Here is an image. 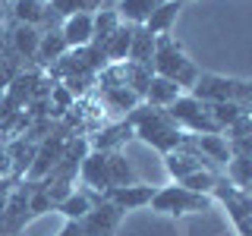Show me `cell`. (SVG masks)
<instances>
[{
    "label": "cell",
    "mask_w": 252,
    "mask_h": 236,
    "mask_svg": "<svg viewBox=\"0 0 252 236\" xmlns=\"http://www.w3.org/2000/svg\"><path fill=\"white\" fill-rule=\"evenodd\" d=\"M208 107V114H211V120L218 123V129L224 132L230 123H236L243 114H246V107L243 104H230V101H220V104H205Z\"/></svg>",
    "instance_id": "obj_26"
},
{
    "label": "cell",
    "mask_w": 252,
    "mask_h": 236,
    "mask_svg": "<svg viewBox=\"0 0 252 236\" xmlns=\"http://www.w3.org/2000/svg\"><path fill=\"white\" fill-rule=\"evenodd\" d=\"M155 47H158V38L148 31L145 26H132V44H129V63H139V66H152L155 60Z\"/></svg>",
    "instance_id": "obj_15"
},
{
    "label": "cell",
    "mask_w": 252,
    "mask_h": 236,
    "mask_svg": "<svg viewBox=\"0 0 252 236\" xmlns=\"http://www.w3.org/2000/svg\"><path fill=\"white\" fill-rule=\"evenodd\" d=\"M126 120H129L136 139H142L145 145L158 148L161 154L177 151V148L186 142V136H189V132H183L177 123H173V117L164 107H152V104H145V101L132 107L129 114H126Z\"/></svg>",
    "instance_id": "obj_1"
},
{
    "label": "cell",
    "mask_w": 252,
    "mask_h": 236,
    "mask_svg": "<svg viewBox=\"0 0 252 236\" xmlns=\"http://www.w3.org/2000/svg\"><path fill=\"white\" fill-rule=\"evenodd\" d=\"M19 73H22V60L16 57L10 41L0 35V91H6V85H10Z\"/></svg>",
    "instance_id": "obj_22"
},
{
    "label": "cell",
    "mask_w": 252,
    "mask_h": 236,
    "mask_svg": "<svg viewBox=\"0 0 252 236\" xmlns=\"http://www.w3.org/2000/svg\"><path fill=\"white\" fill-rule=\"evenodd\" d=\"M66 51H69V47H66V41H63L60 29H47V31H41V44H38L35 63H41V66H54Z\"/></svg>",
    "instance_id": "obj_21"
},
{
    "label": "cell",
    "mask_w": 252,
    "mask_h": 236,
    "mask_svg": "<svg viewBox=\"0 0 252 236\" xmlns=\"http://www.w3.org/2000/svg\"><path fill=\"white\" fill-rule=\"evenodd\" d=\"M189 94L205 101V104H220V101L240 104V79L236 76H218V73H199V82L192 85Z\"/></svg>",
    "instance_id": "obj_5"
},
{
    "label": "cell",
    "mask_w": 252,
    "mask_h": 236,
    "mask_svg": "<svg viewBox=\"0 0 252 236\" xmlns=\"http://www.w3.org/2000/svg\"><path fill=\"white\" fill-rule=\"evenodd\" d=\"M195 148L208 157L215 167H227L230 164V157H233V151H230V142H227L224 136H195Z\"/></svg>",
    "instance_id": "obj_20"
},
{
    "label": "cell",
    "mask_w": 252,
    "mask_h": 236,
    "mask_svg": "<svg viewBox=\"0 0 252 236\" xmlns=\"http://www.w3.org/2000/svg\"><path fill=\"white\" fill-rule=\"evenodd\" d=\"M180 10H183V3L180 0H164L158 10L148 16V22H145V29L152 31V35L158 38V35H170L173 31V22H177V16H180Z\"/></svg>",
    "instance_id": "obj_19"
},
{
    "label": "cell",
    "mask_w": 252,
    "mask_h": 236,
    "mask_svg": "<svg viewBox=\"0 0 252 236\" xmlns=\"http://www.w3.org/2000/svg\"><path fill=\"white\" fill-rule=\"evenodd\" d=\"M0 35H3V26H0Z\"/></svg>",
    "instance_id": "obj_35"
},
{
    "label": "cell",
    "mask_w": 252,
    "mask_h": 236,
    "mask_svg": "<svg viewBox=\"0 0 252 236\" xmlns=\"http://www.w3.org/2000/svg\"><path fill=\"white\" fill-rule=\"evenodd\" d=\"M94 202H98V195H94V192H89V189H73V192H69L54 211H60L63 220H82L92 211Z\"/></svg>",
    "instance_id": "obj_16"
},
{
    "label": "cell",
    "mask_w": 252,
    "mask_h": 236,
    "mask_svg": "<svg viewBox=\"0 0 252 236\" xmlns=\"http://www.w3.org/2000/svg\"><path fill=\"white\" fill-rule=\"evenodd\" d=\"M92 22H94V41H92V44H101L104 38H110L117 29L123 26L120 13H117L114 6H104V10H98V13L92 16Z\"/></svg>",
    "instance_id": "obj_23"
},
{
    "label": "cell",
    "mask_w": 252,
    "mask_h": 236,
    "mask_svg": "<svg viewBox=\"0 0 252 236\" xmlns=\"http://www.w3.org/2000/svg\"><path fill=\"white\" fill-rule=\"evenodd\" d=\"M120 220H123V211L117 205H110L104 195H98V202L92 205L89 214L79 220V227H82V236H117Z\"/></svg>",
    "instance_id": "obj_6"
},
{
    "label": "cell",
    "mask_w": 252,
    "mask_h": 236,
    "mask_svg": "<svg viewBox=\"0 0 252 236\" xmlns=\"http://www.w3.org/2000/svg\"><path fill=\"white\" fill-rule=\"evenodd\" d=\"M230 151H233V157H252V132H249V136H243V139H233L230 142Z\"/></svg>",
    "instance_id": "obj_28"
},
{
    "label": "cell",
    "mask_w": 252,
    "mask_h": 236,
    "mask_svg": "<svg viewBox=\"0 0 252 236\" xmlns=\"http://www.w3.org/2000/svg\"><path fill=\"white\" fill-rule=\"evenodd\" d=\"M79 177L89 192L94 195H104L110 189V170H107V154L104 151H89L79 164Z\"/></svg>",
    "instance_id": "obj_8"
},
{
    "label": "cell",
    "mask_w": 252,
    "mask_h": 236,
    "mask_svg": "<svg viewBox=\"0 0 252 236\" xmlns=\"http://www.w3.org/2000/svg\"><path fill=\"white\" fill-rule=\"evenodd\" d=\"M164 0H117L114 10L120 13V19L126 26H145L148 16H152Z\"/></svg>",
    "instance_id": "obj_17"
},
{
    "label": "cell",
    "mask_w": 252,
    "mask_h": 236,
    "mask_svg": "<svg viewBox=\"0 0 252 236\" xmlns=\"http://www.w3.org/2000/svg\"><path fill=\"white\" fill-rule=\"evenodd\" d=\"M224 177L236 189H246L252 183V157H230V164L224 167Z\"/></svg>",
    "instance_id": "obj_27"
},
{
    "label": "cell",
    "mask_w": 252,
    "mask_h": 236,
    "mask_svg": "<svg viewBox=\"0 0 252 236\" xmlns=\"http://www.w3.org/2000/svg\"><path fill=\"white\" fill-rule=\"evenodd\" d=\"M13 19L16 22H22V26H35V29H41L47 26V22H57L60 16L51 10V0H13Z\"/></svg>",
    "instance_id": "obj_9"
},
{
    "label": "cell",
    "mask_w": 252,
    "mask_h": 236,
    "mask_svg": "<svg viewBox=\"0 0 252 236\" xmlns=\"http://www.w3.org/2000/svg\"><path fill=\"white\" fill-rule=\"evenodd\" d=\"M167 114L173 117V123L180 126L183 132H189V136H218V123L211 120L208 107H205V101L192 98V94H180L177 101L167 107Z\"/></svg>",
    "instance_id": "obj_4"
},
{
    "label": "cell",
    "mask_w": 252,
    "mask_h": 236,
    "mask_svg": "<svg viewBox=\"0 0 252 236\" xmlns=\"http://www.w3.org/2000/svg\"><path fill=\"white\" fill-rule=\"evenodd\" d=\"M211 205H215L211 195H202L180 183H170V186H158V192L152 199V211H158L164 217H183V214H202Z\"/></svg>",
    "instance_id": "obj_3"
},
{
    "label": "cell",
    "mask_w": 252,
    "mask_h": 236,
    "mask_svg": "<svg viewBox=\"0 0 252 236\" xmlns=\"http://www.w3.org/2000/svg\"><path fill=\"white\" fill-rule=\"evenodd\" d=\"M246 192H249V195H252V183H249V186H246Z\"/></svg>",
    "instance_id": "obj_33"
},
{
    "label": "cell",
    "mask_w": 252,
    "mask_h": 236,
    "mask_svg": "<svg viewBox=\"0 0 252 236\" xmlns=\"http://www.w3.org/2000/svg\"><path fill=\"white\" fill-rule=\"evenodd\" d=\"M180 3H183V6H186V3H192V0H180Z\"/></svg>",
    "instance_id": "obj_34"
},
{
    "label": "cell",
    "mask_w": 252,
    "mask_h": 236,
    "mask_svg": "<svg viewBox=\"0 0 252 236\" xmlns=\"http://www.w3.org/2000/svg\"><path fill=\"white\" fill-rule=\"evenodd\" d=\"M107 6V0H51V10L60 16V19H66V16H73V13H98V10H104Z\"/></svg>",
    "instance_id": "obj_24"
},
{
    "label": "cell",
    "mask_w": 252,
    "mask_h": 236,
    "mask_svg": "<svg viewBox=\"0 0 252 236\" xmlns=\"http://www.w3.org/2000/svg\"><path fill=\"white\" fill-rule=\"evenodd\" d=\"M107 154V170H110V186H126V183H136L132 177V167L126 161L123 151H104Z\"/></svg>",
    "instance_id": "obj_25"
},
{
    "label": "cell",
    "mask_w": 252,
    "mask_h": 236,
    "mask_svg": "<svg viewBox=\"0 0 252 236\" xmlns=\"http://www.w3.org/2000/svg\"><path fill=\"white\" fill-rule=\"evenodd\" d=\"M152 69H155V76H164L170 82H177L183 91H192V85L199 82V73H202L173 35H158Z\"/></svg>",
    "instance_id": "obj_2"
},
{
    "label": "cell",
    "mask_w": 252,
    "mask_h": 236,
    "mask_svg": "<svg viewBox=\"0 0 252 236\" xmlns=\"http://www.w3.org/2000/svg\"><path fill=\"white\" fill-rule=\"evenodd\" d=\"M57 236H82V227H79V220H66Z\"/></svg>",
    "instance_id": "obj_31"
},
{
    "label": "cell",
    "mask_w": 252,
    "mask_h": 236,
    "mask_svg": "<svg viewBox=\"0 0 252 236\" xmlns=\"http://www.w3.org/2000/svg\"><path fill=\"white\" fill-rule=\"evenodd\" d=\"M155 192H158V186H148V183H126V186H110L107 192H104V199L110 205H117V208L123 211H139V208H148L155 199Z\"/></svg>",
    "instance_id": "obj_7"
},
{
    "label": "cell",
    "mask_w": 252,
    "mask_h": 236,
    "mask_svg": "<svg viewBox=\"0 0 252 236\" xmlns=\"http://www.w3.org/2000/svg\"><path fill=\"white\" fill-rule=\"evenodd\" d=\"M240 104L252 107V79H240Z\"/></svg>",
    "instance_id": "obj_30"
},
{
    "label": "cell",
    "mask_w": 252,
    "mask_h": 236,
    "mask_svg": "<svg viewBox=\"0 0 252 236\" xmlns=\"http://www.w3.org/2000/svg\"><path fill=\"white\" fill-rule=\"evenodd\" d=\"M129 139H136V132H132L129 120H123V123L101 126L89 145H92V151H123V145H126Z\"/></svg>",
    "instance_id": "obj_11"
},
{
    "label": "cell",
    "mask_w": 252,
    "mask_h": 236,
    "mask_svg": "<svg viewBox=\"0 0 252 236\" xmlns=\"http://www.w3.org/2000/svg\"><path fill=\"white\" fill-rule=\"evenodd\" d=\"M180 94H186V91L180 88L177 82H170V79H164V76H152V82H148L145 98H142V101L152 104V107H164V110H167Z\"/></svg>",
    "instance_id": "obj_13"
},
{
    "label": "cell",
    "mask_w": 252,
    "mask_h": 236,
    "mask_svg": "<svg viewBox=\"0 0 252 236\" xmlns=\"http://www.w3.org/2000/svg\"><path fill=\"white\" fill-rule=\"evenodd\" d=\"M129 44H132V26H123L114 31L110 38H104L101 44H94L101 54H104V60L107 63H123L126 57H129Z\"/></svg>",
    "instance_id": "obj_14"
},
{
    "label": "cell",
    "mask_w": 252,
    "mask_h": 236,
    "mask_svg": "<svg viewBox=\"0 0 252 236\" xmlns=\"http://www.w3.org/2000/svg\"><path fill=\"white\" fill-rule=\"evenodd\" d=\"M16 183H19L16 177H0V211L6 208V202H10V195H13Z\"/></svg>",
    "instance_id": "obj_29"
},
{
    "label": "cell",
    "mask_w": 252,
    "mask_h": 236,
    "mask_svg": "<svg viewBox=\"0 0 252 236\" xmlns=\"http://www.w3.org/2000/svg\"><path fill=\"white\" fill-rule=\"evenodd\" d=\"M60 35L66 47H89L94 41V22H92V13H73L66 19H60Z\"/></svg>",
    "instance_id": "obj_10"
},
{
    "label": "cell",
    "mask_w": 252,
    "mask_h": 236,
    "mask_svg": "<svg viewBox=\"0 0 252 236\" xmlns=\"http://www.w3.org/2000/svg\"><path fill=\"white\" fill-rule=\"evenodd\" d=\"M101 104L107 110H117V114H129L136 104H142V98L126 85H101Z\"/></svg>",
    "instance_id": "obj_18"
},
{
    "label": "cell",
    "mask_w": 252,
    "mask_h": 236,
    "mask_svg": "<svg viewBox=\"0 0 252 236\" xmlns=\"http://www.w3.org/2000/svg\"><path fill=\"white\" fill-rule=\"evenodd\" d=\"M0 26H3V3H0Z\"/></svg>",
    "instance_id": "obj_32"
},
{
    "label": "cell",
    "mask_w": 252,
    "mask_h": 236,
    "mask_svg": "<svg viewBox=\"0 0 252 236\" xmlns=\"http://www.w3.org/2000/svg\"><path fill=\"white\" fill-rule=\"evenodd\" d=\"M6 41H10V47L16 51V57H19L22 63H26V60H35L38 44H41V29H35V26H22V22H16L13 31L6 35Z\"/></svg>",
    "instance_id": "obj_12"
}]
</instances>
